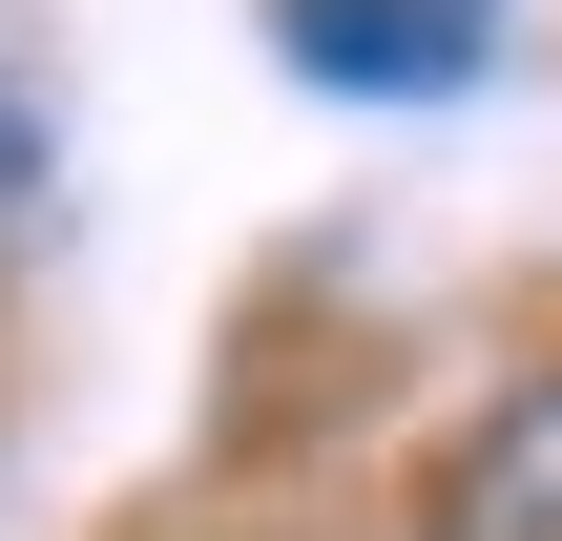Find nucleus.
I'll use <instances>...</instances> for the list:
<instances>
[{"instance_id": "20e7f679", "label": "nucleus", "mask_w": 562, "mask_h": 541, "mask_svg": "<svg viewBox=\"0 0 562 541\" xmlns=\"http://www.w3.org/2000/svg\"><path fill=\"white\" fill-rule=\"evenodd\" d=\"M417 541H438V521H417Z\"/></svg>"}, {"instance_id": "f03ea898", "label": "nucleus", "mask_w": 562, "mask_h": 541, "mask_svg": "<svg viewBox=\"0 0 562 541\" xmlns=\"http://www.w3.org/2000/svg\"><path fill=\"white\" fill-rule=\"evenodd\" d=\"M438 541H562V334L459 417V459H438Z\"/></svg>"}, {"instance_id": "7ed1b4c3", "label": "nucleus", "mask_w": 562, "mask_h": 541, "mask_svg": "<svg viewBox=\"0 0 562 541\" xmlns=\"http://www.w3.org/2000/svg\"><path fill=\"white\" fill-rule=\"evenodd\" d=\"M21 208H42V104L0 83V229H21Z\"/></svg>"}, {"instance_id": "f257e3e1", "label": "nucleus", "mask_w": 562, "mask_h": 541, "mask_svg": "<svg viewBox=\"0 0 562 541\" xmlns=\"http://www.w3.org/2000/svg\"><path fill=\"white\" fill-rule=\"evenodd\" d=\"M250 21H271V63L334 83V104H459V83H480V0H250Z\"/></svg>"}]
</instances>
